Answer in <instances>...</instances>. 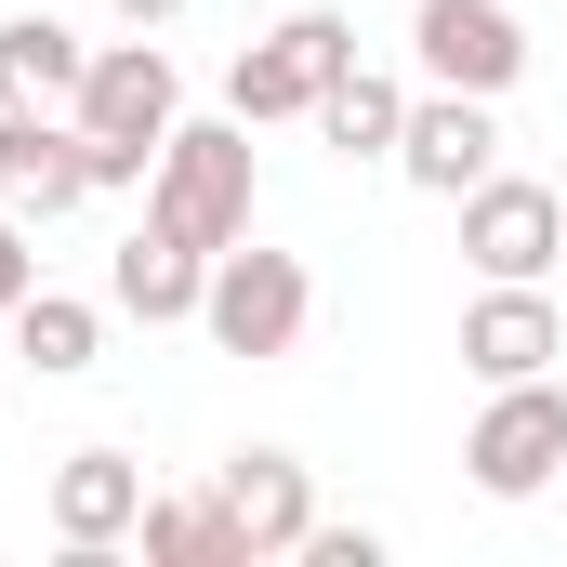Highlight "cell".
Segmentation results:
<instances>
[{
	"instance_id": "obj_18",
	"label": "cell",
	"mask_w": 567,
	"mask_h": 567,
	"mask_svg": "<svg viewBox=\"0 0 567 567\" xmlns=\"http://www.w3.org/2000/svg\"><path fill=\"white\" fill-rule=\"evenodd\" d=\"M27 290H40V265H27V212H13V198H0V317H13V303H27Z\"/></svg>"
},
{
	"instance_id": "obj_10",
	"label": "cell",
	"mask_w": 567,
	"mask_h": 567,
	"mask_svg": "<svg viewBox=\"0 0 567 567\" xmlns=\"http://www.w3.org/2000/svg\"><path fill=\"white\" fill-rule=\"evenodd\" d=\"M0 198L13 212H80L93 198V158H80V120H40V106H0Z\"/></svg>"
},
{
	"instance_id": "obj_16",
	"label": "cell",
	"mask_w": 567,
	"mask_h": 567,
	"mask_svg": "<svg viewBox=\"0 0 567 567\" xmlns=\"http://www.w3.org/2000/svg\"><path fill=\"white\" fill-rule=\"evenodd\" d=\"M145 567H251L238 542V515H225V488H198V502H145Z\"/></svg>"
},
{
	"instance_id": "obj_12",
	"label": "cell",
	"mask_w": 567,
	"mask_h": 567,
	"mask_svg": "<svg viewBox=\"0 0 567 567\" xmlns=\"http://www.w3.org/2000/svg\"><path fill=\"white\" fill-rule=\"evenodd\" d=\"M198 290H212V251H198V238H172V225H133V238H120V265H106V303L145 317V330L198 317Z\"/></svg>"
},
{
	"instance_id": "obj_20",
	"label": "cell",
	"mask_w": 567,
	"mask_h": 567,
	"mask_svg": "<svg viewBox=\"0 0 567 567\" xmlns=\"http://www.w3.org/2000/svg\"><path fill=\"white\" fill-rule=\"evenodd\" d=\"M106 13H120V27H172L185 0H106Z\"/></svg>"
},
{
	"instance_id": "obj_15",
	"label": "cell",
	"mask_w": 567,
	"mask_h": 567,
	"mask_svg": "<svg viewBox=\"0 0 567 567\" xmlns=\"http://www.w3.org/2000/svg\"><path fill=\"white\" fill-rule=\"evenodd\" d=\"M13 357H27L40 383H80V370L106 357V317H93L80 290H27V303H13Z\"/></svg>"
},
{
	"instance_id": "obj_3",
	"label": "cell",
	"mask_w": 567,
	"mask_h": 567,
	"mask_svg": "<svg viewBox=\"0 0 567 567\" xmlns=\"http://www.w3.org/2000/svg\"><path fill=\"white\" fill-rule=\"evenodd\" d=\"M303 317H317V278H303V251H212V290H198V330L225 343V357H290L303 343Z\"/></svg>"
},
{
	"instance_id": "obj_6",
	"label": "cell",
	"mask_w": 567,
	"mask_h": 567,
	"mask_svg": "<svg viewBox=\"0 0 567 567\" xmlns=\"http://www.w3.org/2000/svg\"><path fill=\"white\" fill-rule=\"evenodd\" d=\"M555 251H567V198L555 185H528V172L462 185V265H475V278H542Z\"/></svg>"
},
{
	"instance_id": "obj_13",
	"label": "cell",
	"mask_w": 567,
	"mask_h": 567,
	"mask_svg": "<svg viewBox=\"0 0 567 567\" xmlns=\"http://www.w3.org/2000/svg\"><path fill=\"white\" fill-rule=\"evenodd\" d=\"M212 488H225V515H238V542H251V555H303L317 488H303V462H290V449H238Z\"/></svg>"
},
{
	"instance_id": "obj_14",
	"label": "cell",
	"mask_w": 567,
	"mask_h": 567,
	"mask_svg": "<svg viewBox=\"0 0 567 567\" xmlns=\"http://www.w3.org/2000/svg\"><path fill=\"white\" fill-rule=\"evenodd\" d=\"M80 27L66 13H13L0 27V106H80Z\"/></svg>"
},
{
	"instance_id": "obj_7",
	"label": "cell",
	"mask_w": 567,
	"mask_h": 567,
	"mask_svg": "<svg viewBox=\"0 0 567 567\" xmlns=\"http://www.w3.org/2000/svg\"><path fill=\"white\" fill-rule=\"evenodd\" d=\"M410 53H423L435 93H515L528 27H515L502 0H410Z\"/></svg>"
},
{
	"instance_id": "obj_2",
	"label": "cell",
	"mask_w": 567,
	"mask_h": 567,
	"mask_svg": "<svg viewBox=\"0 0 567 567\" xmlns=\"http://www.w3.org/2000/svg\"><path fill=\"white\" fill-rule=\"evenodd\" d=\"M145 225H172L198 251H238L251 238V120H172L158 172H145Z\"/></svg>"
},
{
	"instance_id": "obj_9",
	"label": "cell",
	"mask_w": 567,
	"mask_h": 567,
	"mask_svg": "<svg viewBox=\"0 0 567 567\" xmlns=\"http://www.w3.org/2000/svg\"><path fill=\"white\" fill-rule=\"evenodd\" d=\"M145 528V462L133 449H66L53 462V542L66 555H106V542H133Z\"/></svg>"
},
{
	"instance_id": "obj_4",
	"label": "cell",
	"mask_w": 567,
	"mask_h": 567,
	"mask_svg": "<svg viewBox=\"0 0 567 567\" xmlns=\"http://www.w3.org/2000/svg\"><path fill=\"white\" fill-rule=\"evenodd\" d=\"M357 66V27L343 13H290V27H265L238 66H225V106L265 133V120H317V93Z\"/></svg>"
},
{
	"instance_id": "obj_5",
	"label": "cell",
	"mask_w": 567,
	"mask_h": 567,
	"mask_svg": "<svg viewBox=\"0 0 567 567\" xmlns=\"http://www.w3.org/2000/svg\"><path fill=\"white\" fill-rule=\"evenodd\" d=\"M462 462H475V488L488 502H542L567 462V396L528 370V383H488V410H475V435H462Z\"/></svg>"
},
{
	"instance_id": "obj_1",
	"label": "cell",
	"mask_w": 567,
	"mask_h": 567,
	"mask_svg": "<svg viewBox=\"0 0 567 567\" xmlns=\"http://www.w3.org/2000/svg\"><path fill=\"white\" fill-rule=\"evenodd\" d=\"M172 120H185V93H172V53L158 40H120V53L80 66V158H93V185H145L158 145H172Z\"/></svg>"
},
{
	"instance_id": "obj_11",
	"label": "cell",
	"mask_w": 567,
	"mask_h": 567,
	"mask_svg": "<svg viewBox=\"0 0 567 567\" xmlns=\"http://www.w3.org/2000/svg\"><path fill=\"white\" fill-rule=\"evenodd\" d=\"M488 158H502V133H488V93H435V106H410V133H396V172H410L423 198L488 185Z\"/></svg>"
},
{
	"instance_id": "obj_8",
	"label": "cell",
	"mask_w": 567,
	"mask_h": 567,
	"mask_svg": "<svg viewBox=\"0 0 567 567\" xmlns=\"http://www.w3.org/2000/svg\"><path fill=\"white\" fill-rule=\"evenodd\" d=\"M567 357V317L542 303V278H488L462 303V370L475 383H528V370H555Z\"/></svg>"
},
{
	"instance_id": "obj_19",
	"label": "cell",
	"mask_w": 567,
	"mask_h": 567,
	"mask_svg": "<svg viewBox=\"0 0 567 567\" xmlns=\"http://www.w3.org/2000/svg\"><path fill=\"white\" fill-rule=\"evenodd\" d=\"M303 555L317 567H383V542H370V528H303Z\"/></svg>"
},
{
	"instance_id": "obj_17",
	"label": "cell",
	"mask_w": 567,
	"mask_h": 567,
	"mask_svg": "<svg viewBox=\"0 0 567 567\" xmlns=\"http://www.w3.org/2000/svg\"><path fill=\"white\" fill-rule=\"evenodd\" d=\"M317 133L343 145V158H396V133H410V93H396L383 66H343V80L317 93Z\"/></svg>"
}]
</instances>
